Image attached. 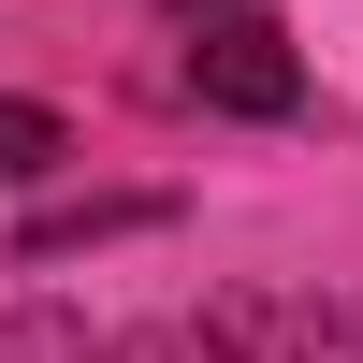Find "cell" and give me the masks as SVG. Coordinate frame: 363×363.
<instances>
[{
  "label": "cell",
  "instance_id": "6da1fadb",
  "mask_svg": "<svg viewBox=\"0 0 363 363\" xmlns=\"http://www.w3.org/2000/svg\"><path fill=\"white\" fill-rule=\"evenodd\" d=\"M189 102H203V116H291V102H306L291 29H277V15H203V29H189Z\"/></svg>",
  "mask_w": 363,
  "mask_h": 363
},
{
  "label": "cell",
  "instance_id": "7a4b0ae2",
  "mask_svg": "<svg viewBox=\"0 0 363 363\" xmlns=\"http://www.w3.org/2000/svg\"><path fill=\"white\" fill-rule=\"evenodd\" d=\"M160 218H174L160 189H87V203H44L15 233V262H73V247H116V233H160Z\"/></svg>",
  "mask_w": 363,
  "mask_h": 363
},
{
  "label": "cell",
  "instance_id": "3957f363",
  "mask_svg": "<svg viewBox=\"0 0 363 363\" xmlns=\"http://www.w3.org/2000/svg\"><path fill=\"white\" fill-rule=\"evenodd\" d=\"M58 160H73V116L58 102H0V189H44Z\"/></svg>",
  "mask_w": 363,
  "mask_h": 363
},
{
  "label": "cell",
  "instance_id": "277c9868",
  "mask_svg": "<svg viewBox=\"0 0 363 363\" xmlns=\"http://www.w3.org/2000/svg\"><path fill=\"white\" fill-rule=\"evenodd\" d=\"M0 363H102V335H87L73 306H44V291H29V306L0 320Z\"/></svg>",
  "mask_w": 363,
  "mask_h": 363
},
{
  "label": "cell",
  "instance_id": "5b68a950",
  "mask_svg": "<svg viewBox=\"0 0 363 363\" xmlns=\"http://www.w3.org/2000/svg\"><path fill=\"white\" fill-rule=\"evenodd\" d=\"M102 363H203L189 320H131V335H102Z\"/></svg>",
  "mask_w": 363,
  "mask_h": 363
},
{
  "label": "cell",
  "instance_id": "8992f818",
  "mask_svg": "<svg viewBox=\"0 0 363 363\" xmlns=\"http://www.w3.org/2000/svg\"><path fill=\"white\" fill-rule=\"evenodd\" d=\"M203 15H247V0H189V29H203Z\"/></svg>",
  "mask_w": 363,
  "mask_h": 363
}]
</instances>
